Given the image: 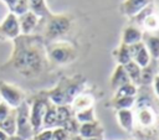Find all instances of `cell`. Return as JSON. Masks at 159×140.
<instances>
[{"instance_id":"cell-10","label":"cell","mask_w":159,"mask_h":140,"mask_svg":"<svg viewBox=\"0 0 159 140\" xmlns=\"http://www.w3.org/2000/svg\"><path fill=\"white\" fill-rule=\"evenodd\" d=\"M19 20V26H20V32L21 35H31L35 33L36 28L40 26L41 19L35 15L32 11H26L21 15L17 16Z\"/></svg>"},{"instance_id":"cell-6","label":"cell","mask_w":159,"mask_h":140,"mask_svg":"<svg viewBox=\"0 0 159 140\" xmlns=\"http://www.w3.org/2000/svg\"><path fill=\"white\" fill-rule=\"evenodd\" d=\"M15 116H16V135L22 138L24 140H30L34 136V130L30 121V107L29 102L24 100L16 109H15Z\"/></svg>"},{"instance_id":"cell-23","label":"cell","mask_w":159,"mask_h":140,"mask_svg":"<svg viewBox=\"0 0 159 140\" xmlns=\"http://www.w3.org/2000/svg\"><path fill=\"white\" fill-rule=\"evenodd\" d=\"M0 130L5 133L7 136L16 134V116H15V109L10 112V114L0 121Z\"/></svg>"},{"instance_id":"cell-9","label":"cell","mask_w":159,"mask_h":140,"mask_svg":"<svg viewBox=\"0 0 159 140\" xmlns=\"http://www.w3.org/2000/svg\"><path fill=\"white\" fill-rule=\"evenodd\" d=\"M134 119L139 126L144 129H150L157 124L158 116L155 110L149 104H140L138 107L137 113L134 114Z\"/></svg>"},{"instance_id":"cell-8","label":"cell","mask_w":159,"mask_h":140,"mask_svg":"<svg viewBox=\"0 0 159 140\" xmlns=\"http://www.w3.org/2000/svg\"><path fill=\"white\" fill-rule=\"evenodd\" d=\"M19 35H21V32L17 16L12 12H7L0 22V41H12Z\"/></svg>"},{"instance_id":"cell-27","label":"cell","mask_w":159,"mask_h":140,"mask_svg":"<svg viewBox=\"0 0 159 140\" xmlns=\"http://www.w3.org/2000/svg\"><path fill=\"white\" fill-rule=\"evenodd\" d=\"M138 94V85H135L132 82H128L119 88L114 90L113 98H119V97H137Z\"/></svg>"},{"instance_id":"cell-11","label":"cell","mask_w":159,"mask_h":140,"mask_svg":"<svg viewBox=\"0 0 159 140\" xmlns=\"http://www.w3.org/2000/svg\"><path fill=\"white\" fill-rule=\"evenodd\" d=\"M129 52H130V58L133 62H135L140 68L147 67L152 62V57L144 45L143 41L130 45L129 46Z\"/></svg>"},{"instance_id":"cell-4","label":"cell","mask_w":159,"mask_h":140,"mask_svg":"<svg viewBox=\"0 0 159 140\" xmlns=\"http://www.w3.org/2000/svg\"><path fill=\"white\" fill-rule=\"evenodd\" d=\"M45 48L48 63L53 66H67L78 58L77 47L65 40L46 42Z\"/></svg>"},{"instance_id":"cell-17","label":"cell","mask_w":159,"mask_h":140,"mask_svg":"<svg viewBox=\"0 0 159 140\" xmlns=\"http://www.w3.org/2000/svg\"><path fill=\"white\" fill-rule=\"evenodd\" d=\"M128 82H130V81H129V77H128L124 67L120 64H117L109 77V85H111L112 90L114 92L117 88H119L120 85H123Z\"/></svg>"},{"instance_id":"cell-36","label":"cell","mask_w":159,"mask_h":140,"mask_svg":"<svg viewBox=\"0 0 159 140\" xmlns=\"http://www.w3.org/2000/svg\"><path fill=\"white\" fill-rule=\"evenodd\" d=\"M6 138H7V135L0 130V140H6Z\"/></svg>"},{"instance_id":"cell-37","label":"cell","mask_w":159,"mask_h":140,"mask_svg":"<svg viewBox=\"0 0 159 140\" xmlns=\"http://www.w3.org/2000/svg\"><path fill=\"white\" fill-rule=\"evenodd\" d=\"M83 140H102L101 138H91V139H83Z\"/></svg>"},{"instance_id":"cell-7","label":"cell","mask_w":159,"mask_h":140,"mask_svg":"<svg viewBox=\"0 0 159 140\" xmlns=\"http://www.w3.org/2000/svg\"><path fill=\"white\" fill-rule=\"evenodd\" d=\"M0 98L11 109H16L25 100V94L17 85L0 79Z\"/></svg>"},{"instance_id":"cell-30","label":"cell","mask_w":159,"mask_h":140,"mask_svg":"<svg viewBox=\"0 0 159 140\" xmlns=\"http://www.w3.org/2000/svg\"><path fill=\"white\" fill-rule=\"evenodd\" d=\"M70 136H71L70 133L66 131L63 128H55V129H52L51 140H68Z\"/></svg>"},{"instance_id":"cell-35","label":"cell","mask_w":159,"mask_h":140,"mask_svg":"<svg viewBox=\"0 0 159 140\" xmlns=\"http://www.w3.org/2000/svg\"><path fill=\"white\" fill-rule=\"evenodd\" d=\"M68 140H83V139H82V138H81L78 134H75V135H71Z\"/></svg>"},{"instance_id":"cell-14","label":"cell","mask_w":159,"mask_h":140,"mask_svg":"<svg viewBox=\"0 0 159 140\" xmlns=\"http://www.w3.org/2000/svg\"><path fill=\"white\" fill-rule=\"evenodd\" d=\"M78 135L82 139H91V138H103V128L101 123L93 121V123H84L80 124L78 128Z\"/></svg>"},{"instance_id":"cell-15","label":"cell","mask_w":159,"mask_h":140,"mask_svg":"<svg viewBox=\"0 0 159 140\" xmlns=\"http://www.w3.org/2000/svg\"><path fill=\"white\" fill-rule=\"evenodd\" d=\"M143 31L137 25H127L122 31V43L130 46L143 41Z\"/></svg>"},{"instance_id":"cell-12","label":"cell","mask_w":159,"mask_h":140,"mask_svg":"<svg viewBox=\"0 0 159 140\" xmlns=\"http://www.w3.org/2000/svg\"><path fill=\"white\" fill-rule=\"evenodd\" d=\"M150 4H153V0H123L119 5V11L125 17L132 19Z\"/></svg>"},{"instance_id":"cell-2","label":"cell","mask_w":159,"mask_h":140,"mask_svg":"<svg viewBox=\"0 0 159 140\" xmlns=\"http://www.w3.org/2000/svg\"><path fill=\"white\" fill-rule=\"evenodd\" d=\"M86 82L82 74L62 77L53 88L43 90V94L55 105H70L76 95L84 92Z\"/></svg>"},{"instance_id":"cell-16","label":"cell","mask_w":159,"mask_h":140,"mask_svg":"<svg viewBox=\"0 0 159 140\" xmlns=\"http://www.w3.org/2000/svg\"><path fill=\"white\" fill-rule=\"evenodd\" d=\"M94 102H96V99H94L93 94L82 92V93H80L78 95L75 97V99L71 102L70 107H71L72 112L76 113V112L84 110V109H88V108L94 107Z\"/></svg>"},{"instance_id":"cell-20","label":"cell","mask_w":159,"mask_h":140,"mask_svg":"<svg viewBox=\"0 0 159 140\" xmlns=\"http://www.w3.org/2000/svg\"><path fill=\"white\" fill-rule=\"evenodd\" d=\"M113 57H114L117 64H120V66L127 64L129 61H132L130 52H129V46H127V45L120 42L118 45V47H116L113 50Z\"/></svg>"},{"instance_id":"cell-38","label":"cell","mask_w":159,"mask_h":140,"mask_svg":"<svg viewBox=\"0 0 159 140\" xmlns=\"http://www.w3.org/2000/svg\"><path fill=\"white\" fill-rule=\"evenodd\" d=\"M30 140H32V139H30Z\"/></svg>"},{"instance_id":"cell-1","label":"cell","mask_w":159,"mask_h":140,"mask_svg":"<svg viewBox=\"0 0 159 140\" xmlns=\"http://www.w3.org/2000/svg\"><path fill=\"white\" fill-rule=\"evenodd\" d=\"M11 43L10 56L1 64V71L12 69L26 79L37 78L47 71L50 63L46 56V42L41 35H19Z\"/></svg>"},{"instance_id":"cell-28","label":"cell","mask_w":159,"mask_h":140,"mask_svg":"<svg viewBox=\"0 0 159 140\" xmlns=\"http://www.w3.org/2000/svg\"><path fill=\"white\" fill-rule=\"evenodd\" d=\"M73 115H75V119L80 124L97 121V116H96V113H94V107L88 108V109H84V110L76 112V113H73Z\"/></svg>"},{"instance_id":"cell-32","label":"cell","mask_w":159,"mask_h":140,"mask_svg":"<svg viewBox=\"0 0 159 140\" xmlns=\"http://www.w3.org/2000/svg\"><path fill=\"white\" fill-rule=\"evenodd\" d=\"M12 109L5 103V102H2V100H0V121L1 120H4L9 114H10V112H11Z\"/></svg>"},{"instance_id":"cell-5","label":"cell","mask_w":159,"mask_h":140,"mask_svg":"<svg viewBox=\"0 0 159 140\" xmlns=\"http://www.w3.org/2000/svg\"><path fill=\"white\" fill-rule=\"evenodd\" d=\"M48 103H50V100L43 94V92L32 97L31 102L29 103L30 121H31V126H32V130H34V135L36 133H39L40 130H42V121H43V116H45Z\"/></svg>"},{"instance_id":"cell-29","label":"cell","mask_w":159,"mask_h":140,"mask_svg":"<svg viewBox=\"0 0 159 140\" xmlns=\"http://www.w3.org/2000/svg\"><path fill=\"white\" fill-rule=\"evenodd\" d=\"M155 72H154V67H153V62H150L147 67L142 68V74H140V83L139 85H148L153 82V78L155 77Z\"/></svg>"},{"instance_id":"cell-34","label":"cell","mask_w":159,"mask_h":140,"mask_svg":"<svg viewBox=\"0 0 159 140\" xmlns=\"http://www.w3.org/2000/svg\"><path fill=\"white\" fill-rule=\"evenodd\" d=\"M6 140H24V139L15 134V135H10V136H7V138H6Z\"/></svg>"},{"instance_id":"cell-21","label":"cell","mask_w":159,"mask_h":140,"mask_svg":"<svg viewBox=\"0 0 159 140\" xmlns=\"http://www.w3.org/2000/svg\"><path fill=\"white\" fill-rule=\"evenodd\" d=\"M57 128V114H56V105L51 102L47 105L43 121H42V129H55Z\"/></svg>"},{"instance_id":"cell-3","label":"cell","mask_w":159,"mask_h":140,"mask_svg":"<svg viewBox=\"0 0 159 140\" xmlns=\"http://www.w3.org/2000/svg\"><path fill=\"white\" fill-rule=\"evenodd\" d=\"M40 25H42V38L45 42H52L62 40L73 26V16L70 14H55L52 12L46 19H42Z\"/></svg>"},{"instance_id":"cell-25","label":"cell","mask_w":159,"mask_h":140,"mask_svg":"<svg viewBox=\"0 0 159 140\" xmlns=\"http://www.w3.org/2000/svg\"><path fill=\"white\" fill-rule=\"evenodd\" d=\"M140 26L148 32V33H153L157 32L159 30V14H157L155 11L152 12L150 15H148L143 22L140 24Z\"/></svg>"},{"instance_id":"cell-13","label":"cell","mask_w":159,"mask_h":140,"mask_svg":"<svg viewBox=\"0 0 159 140\" xmlns=\"http://www.w3.org/2000/svg\"><path fill=\"white\" fill-rule=\"evenodd\" d=\"M116 119L118 125L127 133H132L134 130V112L132 109H119L116 110Z\"/></svg>"},{"instance_id":"cell-19","label":"cell","mask_w":159,"mask_h":140,"mask_svg":"<svg viewBox=\"0 0 159 140\" xmlns=\"http://www.w3.org/2000/svg\"><path fill=\"white\" fill-rule=\"evenodd\" d=\"M143 42H144L152 59L159 61V36L149 33L147 37L143 36Z\"/></svg>"},{"instance_id":"cell-26","label":"cell","mask_w":159,"mask_h":140,"mask_svg":"<svg viewBox=\"0 0 159 140\" xmlns=\"http://www.w3.org/2000/svg\"><path fill=\"white\" fill-rule=\"evenodd\" d=\"M137 97H119V98H112L111 104L116 110L119 109H132L135 105Z\"/></svg>"},{"instance_id":"cell-18","label":"cell","mask_w":159,"mask_h":140,"mask_svg":"<svg viewBox=\"0 0 159 140\" xmlns=\"http://www.w3.org/2000/svg\"><path fill=\"white\" fill-rule=\"evenodd\" d=\"M29 2V10L32 11L35 15H37L41 20L46 19L52 14L50 7L47 6L46 0H27Z\"/></svg>"},{"instance_id":"cell-33","label":"cell","mask_w":159,"mask_h":140,"mask_svg":"<svg viewBox=\"0 0 159 140\" xmlns=\"http://www.w3.org/2000/svg\"><path fill=\"white\" fill-rule=\"evenodd\" d=\"M152 85H153L154 94H155V97H157V98H158V100H159V73H157V74H155V77L153 78Z\"/></svg>"},{"instance_id":"cell-31","label":"cell","mask_w":159,"mask_h":140,"mask_svg":"<svg viewBox=\"0 0 159 140\" xmlns=\"http://www.w3.org/2000/svg\"><path fill=\"white\" fill-rule=\"evenodd\" d=\"M52 129H42L32 136V140H51Z\"/></svg>"},{"instance_id":"cell-22","label":"cell","mask_w":159,"mask_h":140,"mask_svg":"<svg viewBox=\"0 0 159 140\" xmlns=\"http://www.w3.org/2000/svg\"><path fill=\"white\" fill-rule=\"evenodd\" d=\"M1 1L6 5L9 12L15 14L16 16L29 11V2H27V0H1Z\"/></svg>"},{"instance_id":"cell-24","label":"cell","mask_w":159,"mask_h":140,"mask_svg":"<svg viewBox=\"0 0 159 140\" xmlns=\"http://www.w3.org/2000/svg\"><path fill=\"white\" fill-rule=\"evenodd\" d=\"M128 77H129V81L132 83H134L135 85H139L140 83V74H142V68L133 61H129L127 64L123 66Z\"/></svg>"}]
</instances>
